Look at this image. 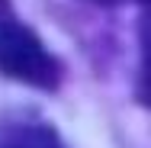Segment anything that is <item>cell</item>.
<instances>
[{
    "label": "cell",
    "mask_w": 151,
    "mask_h": 148,
    "mask_svg": "<svg viewBox=\"0 0 151 148\" xmlns=\"http://www.w3.org/2000/svg\"><path fill=\"white\" fill-rule=\"evenodd\" d=\"M0 71L23 84L52 90L58 84V61L52 58L32 29L19 23H0Z\"/></svg>",
    "instance_id": "obj_1"
},
{
    "label": "cell",
    "mask_w": 151,
    "mask_h": 148,
    "mask_svg": "<svg viewBox=\"0 0 151 148\" xmlns=\"http://www.w3.org/2000/svg\"><path fill=\"white\" fill-rule=\"evenodd\" d=\"M96 3H113V0H96Z\"/></svg>",
    "instance_id": "obj_4"
},
{
    "label": "cell",
    "mask_w": 151,
    "mask_h": 148,
    "mask_svg": "<svg viewBox=\"0 0 151 148\" xmlns=\"http://www.w3.org/2000/svg\"><path fill=\"white\" fill-rule=\"evenodd\" d=\"M0 148H61L48 129H23L10 139H0Z\"/></svg>",
    "instance_id": "obj_2"
},
{
    "label": "cell",
    "mask_w": 151,
    "mask_h": 148,
    "mask_svg": "<svg viewBox=\"0 0 151 148\" xmlns=\"http://www.w3.org/2000/svg\"><path fill=\"white\" fill-rule=\"evenodd\" d=\"M3 6H6V0H0V13H3Z\"/></svg>",
    "instance_id": "obj_3"
}]
</instances>
